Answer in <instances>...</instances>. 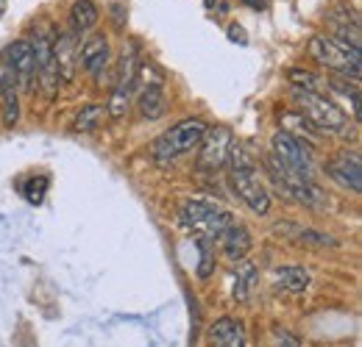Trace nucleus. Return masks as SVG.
Returning a JSON list of instances; mask_svg holds the SVG:
<instances>
[{
	"instance_id": "1",
	"label": "nucleus",
	"mask_w": 362,
	"mask_h": 347,
	"mask_svg": "<svg viewBox=\"0 0 362 347\" xmlns=\"http://www.w3.org/2000/svg\"><path fill=\"white\" fill-rule=\"evenodd\" d=\"M231 162V183L240 195V200L254 212V214H268L271 212V192L265 189V183L259 181L257 173V164L254 159L248 156V150L243 145H231L228 150V159Z\"/></svg>"
},
{
	"instance_id": "2",
	"label": "nucleus",
	"mask_w": 362,
	"mask_h": 347,
	"mask_svg": "<svg viewBox=\"0 0 362 347\" xmlns=\"http://www.w3.org/2000/svg\"><path fill=\"white\" fill-rule=\"evenodd\" d=\"M293 97H296L301 114L313 123V128L317 133H337V136H346L349 133V117H346V111L337 103H332L329 97L296 87H293Z\"/></svg>"
},
{
	"instance_id": "3",
	"label": "nucleus",
	"mask_w": 362,
	"mask_h": 347,
	"mask_svg": "<svg viewBox=\"0 0 362 347\" xmlns=\"http://www.w3.org/2000/svg\"><path fill=\"white\" fill-rule=\"evenodd\" d=\"M179 222L189 231L204 233V239H215L234 222V217L209 200H184L179 206Z\"/></svg>"
},
{
	"instance_id": "4",
	"label": "nucleus",
	"mask_w": 362,
	"mask_h": 347,
	"mask_svg": "<svg viewBox=\"0 0 362 347\" xmlns=\"http://www.w3.org/2000/svg\"><path fill=\"white\" fill-rule=\"evenodd\" d=\"M307 53L310 59H315L317 64L334 70V73H343V75H351V81L357 84L360 81V70H362V61H360V53L346 47V44L334 42L332 37H313L310 44H307Z\"/></svg>"
},
{
	"instance_id": "5",
	"label": "nucleus",
	"mask_w": 362,
	"mask_h": 347,
	"mask_svg": "<svg viewBox=\"0 0 362 347\" xmlns=\"http://www.w3.org/2000/svg\"><path fill=\"white\" fill-rule=\"evenodd\" d=\"M204 130H206V126H204L201 120H181V123L170 126L165 133H159V136L153 139L151 153H153V159H159V162L179 159V156H184L187 150H192V147L201 142Z\"/></svg>"
},
{
	"instance_id": "6",
	"label": "nucleus",
	"mask_w": 362,
	"mask_h": 347,
	"mask_svg": "<svg viewBox=\"0 0 362 347\" xmlns=\"http://www.w3.org/2000/svg\"><path fill=\"white\" fill-rule=\"evenodd\" d=\"M271 153L284 164V167H290L296 175H301V178H307V181H315V162H313V153H310V147L301 142V139H296V136H290V133H284V130H276L271 139Z\"/></svg>"
},
{
	"instance_id": "7",
	"label": "nucleus",
	"mask_w": 362,
	"mask_h": 347,
	"mask_svg": "<svg viewBox=\"0 0 362 347\" xmlns=\"http://www.w3.org/2000/svg\"><path fill=\"white\" fill-rule=\"evenodd\" d=\"M53 31H50V25H40L37 28V34H34V67H37V73H40V87L45 92L47 97H53L56 95V89H59V67H56V56H53Z\"/></svg>"
},
{
	"instance_id": "8",
	"label": "nucleus",
	"mask_w": 362,
	"mask_h": 347,
	"mask_svg": "<svg viewBox=\"0 0 362 347\" xmlns=\"http://www.w3.org/2000/svg\"><path fill=\"white\" fill-rule=\"evenodd\" d=\"M136 81V56H134V44H129V50H123V59H120V73H117V84L112 89V97H109V117L120 120L126 117L129 106H132V89Z\"/></svg>"
},
{
	"instance_id": "9",
	"label": "nucleus",
	"mask_w": 362,
	"mask_h": 347,
	"mask_svg": "<svg viewBox=\"0 0 362 347\" xmlns=\"http://www.w3.org/2000/svg\"><path fill=\"white\" fill-rule=\"evenodd\" d=\"M204 147L198 153V167L201 170H221L226 164L228 159V150H231V130L226 126H215V128L204 130Z\"/></svg>"
},
{
	"instance_id": "10",
	"label": "nucleus",
	"mask_w": 362,
	"mask_h": 347,
	"mask_svg": "<svg viewBox=\"0 0 362 347\" xmlns=\"http://www.w3.org/2000/svg\"><path fill=\"white\" fill-rule=\"evenodd\" d=\"M326 173H329V178H334L343 189H349L354 195L362 192V162L357 150H351V153L343 150L334 159H329L326 162Z\"/></svg>"
},
{
	"instance_id": "11",
	"label": "nucleus",
	"mask_w": 362,
	"mask_h": 347,
	"mask_svg": "<svg viewBox=\"0 0 362 347\" xmlns=\"http://www.w3.org/2000/svg\"><path fill=\"white\" fill-rule=\"evenodd\" d=\"M78 64L100 84V78L109 67V42L103 34H90L84 44H78Z\"/></svg>"
},
{
	"instance_id": "12",
	"label": "nucleus",
	"mask_w": 362,
	"mask_h": 347,
	"mask_svg": "<svg viewBox=\"0 0 362 347\" xmlns=\"http://www.w3.org/2000/svg\"><path fill=\"white\" fill-rule=\"evenodd\" d=\"M3 61H6V70L17 78V84H28L31 75H34V47L25 39H17L6 47L3 53Z\"/></svg>"
},
{
	"instance_id": "13",
	"label": "nucleus",
	"mask_w": 362,
	"mask_h": 347,
	"mask_svg": "<svg viewBox=\"0 0 362 347\" xmlns=\"http://www.w3.org/2000/svg\"><path fill=\"white\" fill-rule=\"evenodd\" d=\"M53 56H56V67H59V78L70 81L76 75V64H78V44H76V31H64L53 39Z\"/></svg>"
},
{
	"instance_id": "14",
	"label": "nucleus",
	"mask_w": 362,
	"mask_h": 347,
	"mask_svg": "<svg viewBox=\"0 0 362 347\" xmlns=\"http://www.w3.org/2000/svg\"><path fill=\"white\" fill-rule=\"evenodd\" d=\"M221 250L228 261H243L251 250V231L240 222H231L221 233Z\"/></svg>"
},
{
	"instance_id": "15",
	"label": "nucleus",
	"mask_w": 362,
	"mask_h": 347,
	"mask_svg": "<svg viewBox=\"0 0 362 347\" xmlns=\"http://www.w3.org/2000/svg\"><path fill=\"white\" fill-rule=\"evenodd\" d=\"M209 342H212V347H245V331L237 319L221 317L209 328Z\"/></svg>"
},
{
	"instance_id": "16",
	"label": "nucleus",
	"mask_w": 362,
	"mask_h": 347,
	"mask_svg": "<svg viewBox=\"0 0 362 347\" xmlns=\"http://www.w3.org/2000/svg\"><path fill=\"white\" fill-rule=\"evenodd\" d=\"M0 97H3V123L14 128L20 120V100H17V78L8 70L0 73Z\"/></svg>"
},
{
	"instance_id": "17",
	"label": "nucleus",
	"mask_w": 362,
	"mask_h": 347,
	"mask_svg": "<svg viewBox=\"0 0 362 347\" xmlns=\"http://www.w3.org/2000/svg\"><path fill=\"white\" fill-rule=\"evenodd\" d=\"M273 281H276V286H281L287 292H304L313 278L304 267H279V269H273Z\"/></svg>"
},
{
	"instance_id": "18",
	"label": "nucleus",
	"mask_w": 362,
	"mask_h": 347,
	"mask_svg": "<svg viewBox=\"0 0 362 347\" xmlns=\"http://www.w3.org/2000/svg\"><path fill=\"white\" fill-rule=\"evenodd\" d=\"M98 17H100V11H98V6L92 0H76L73 8H70V23H73L76 34L90 31L92 25L98 23Z\"/></svg>"
},
{
	"instance_id": "19",
	"label": "nucleus",
	"mask_w": 362,
	"mask_h": 347,
	"mask_svg": "<svg viewBox=\"0 0 362 347\" xmlns=\"http://www.w3.org/2000/svg\"><path fill=\"white\" fill-rule=\"evenodd\" d=\"M279 233H293V239L307 242V245H317V248H334L337 239L323 233V231H313V228H298V225H279Z\"/></svg>"
},
{
	"instance_id": "20",
	"label": "nucleus",
	"mask_w": 362,
	"mask_h": 347,
	"mask_svg": "<svg viewBox=\"0 0 362 347\" xmlns=\"http://www.w3.org/2000/svg\"><path fill=\"white\" fill-rule=\"evenodd\" d=\"M281 130L290 133V136H296V139H301V133H304V145L310 139H317V130L313 128V123L304 114H296V111H284L281 114Z\"/></svg>"
},
{
	"instance_id": "21",
	"label": "nucleus",
	"mask_w": 362,
	"mask_h": 347,
	"mask_svg": "<svg viewBox=\"0 0 362 347\" xmlns=\"http://www.w3.org/2000/svg\"><path fill=\"white\" fill-rule=\"evenodd\" d=\"M165 92L162 89H142V95H139V111H142V117H148V120H159L162 114H165Z\"/></svg>"
},
{
	"instance_id": "22",
	"label": "nucleus",
	"mask_w": 362,
	"mask_h": 347,
	"mask_svg": "<svg viewBox=\"0 0 362 347\" xmlns=\"http://www.w3.org/2000/svg\"><path fill=\"white\" fill-rule=\"evenodd\" d=\"M100 120H103V106L100 103H87V106H81V111L76 114V120H73V128L76 130H92L100 126Z\"/></svg>"
},
{
	"instance_id": "23",
	"label": "nucleus",
	"mask_w": 362,
	"mask_h": 347,
	"mask_svg": "<svg viewBox=\"0 0 362 347\" xmlns=\"http://www.w3.org/2000/svg\"><path fill=\"white\" fill-rule=\"evenodd\" d=\"M254 278H257L254 267H243V272L237 275V284H234V300H237V303H245V300L251 298V286H254Z\"/></svg>"
},
{
	"instance_id": "24",
	"label": "nucleus",
	"mask_w": 362,
	"mask_h": 347,
	"mask_svg": "<svg viewBox=\"0 0 362 347\" xmlns=\"http://www.w3.org/2000/svg\"><path fill=\"white\" fill-rule=\"evenodd\" d=\"M139 70H142V81H145V89H162V84H165V75H162V70H159L153 61L142 64Z\"/></svg>"
},
{
	"instance_id": "25",
	"label": "nucleus",
	"mask_w": 362,
	"mask_h": 347,
	"mask_svg": "<svg viewBox=\"0 0 362 347\" xmlns=\"http://www.w3.org/2000/svg\"><path fill=\"white\" fill-rule=\"evenodd\" d=\"M290 81H293V87H296V89L315 92L320 78H317V75H313V73H304V70H290Z\"/></svg>"
},
{
	"instance_id": "26",
	"label": "nucleus",
	"mask_w": 362,
	"mask_h": 347,
	"mask_svg": "<svg viewBox=\"0 0 362 347\" xmlns=\"http://www.w3.org/2000/svg\"><path fill=\"white\" fill-rule=\"evenodd\" d=\"M45 189H47V178H45V175H40V178L28 181V186H25V197H28V203H42V197H45Z\"/></svg>"
},
{
	"instance_id": "27",
	"label": "nucleus",
	"mask_w": 362,
	"mask_h": 347,
	"mask_svg": "<svg viewBox=\"0 0 362 347\" xmlns=\"http://www.w3.org/2000/svg\"><path fill=\"white\" fill-rule=\"evenodd\" d=\"M198 248H201V267H198V275H201V278H206V275L212 272V264H215L212 250H209V239H204V236H201Z\"/></svg>"
},
{
	"instance_id": "28",
	"label": "nucleus",
	"mask_w": 362,
	"mask_h": 347,
	"mask_svg": "<svg viewBox=\"0 0 362 347\" xmlns=\"http://www.w3.org/2000/svg\"><path fill=\"white\" fill-rule=\"evenodd\" d=\"M276 347H301V342L287 331H276Z\"/></svg>"
},
{
	"instance_id": "29",
	"label": "nucleus",
	"mask_w": 362,
	"mask_h": 347,
	"mask_svg": "<svg viewBox=\"0 0 362 347\" xmlns=\"http://www.w3.org/2000/svg\"><path fill=\"white\" fill-rule=\"evenodd\" d=\"M228 39H231V42H240V44L248 42V37H245V31H243L240 25H231V28H228Z\"/></svg>"
},
{
	"instance_id": "30",
	"label": "nucleus",
	"mask_w": 362,
	"mask_h": 347,
	"mask_svg": "<svg viewBox=\"0 0 362 347\" xmlns=\"http://www.w3.org/2000/svg\"><path fill=\"white\" fill-rule=\"evenodd\" d=\"M245 6H251V8H265V0H243Z\"/></svg>"
},
{
	"instance_id": "31",
	"label": "nucleus",
	"mask_w": 362,
	"mask_h": 347,
	"mask_svg": "<svg viewBox=\"0 0 362 347\" xmlns=\"http://www.w3.org/2000/svg\"><path fill=\"white\" fill-rule=\"evenodd\" d=\"M206 6H212V0H206Z\"/></svg>"
}]
</instances>
